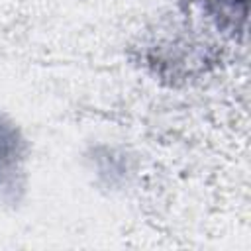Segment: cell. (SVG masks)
I'll return each instance as SVG.
<instances>
[{
    "mask_svg": "<svg viewBox=\"0 0 251 251\" xmlns=\"http://www.w3.org/2000/svg\"><path fill=\"white\" fill-rule=\"evenodd\" d=\"M16 145L18 143H16L14 129L0 124V175L10 167H14V155H18Z\"/></svg>",
    "mask_w": 251,
    "mask_h": 251,
    "instance_id": "cell-1",
    "label": "cell"
},
{
    "mask_svg": "<svg viewBox=\"0 0 251 251\" xmlns=\"http://www.w3.org/2000/svg\"><path fill=\"white\" fill-rule=\"evenodd\" d=\"M218 16H224V18H229L231 24L237 27V20L243 24L245 22V14H247V0H208Z\"/></svg>",
    "mask_w": 251,
    "mask_h": 251,
    "instance_id": "cell-2",
    "label": "cell"
}]
</instances>
